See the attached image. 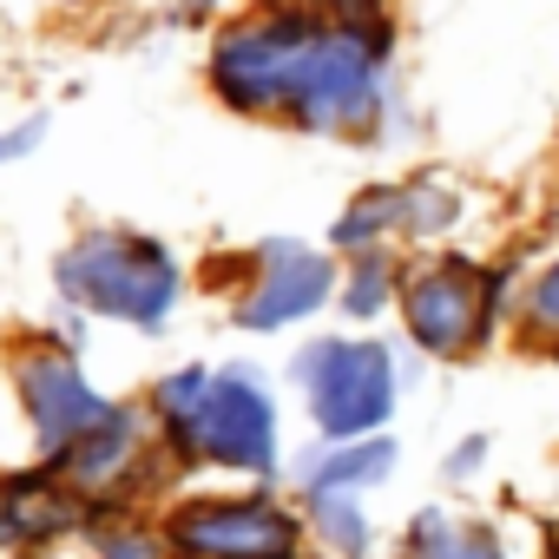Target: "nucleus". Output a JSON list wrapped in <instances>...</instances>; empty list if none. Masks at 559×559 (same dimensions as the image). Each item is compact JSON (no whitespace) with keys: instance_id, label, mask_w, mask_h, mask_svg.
Returning a JSON list of instances; mask_svg holds the SVG:
<instances>
[{"instance_id":"obj_1","label":"nucleus","mask_w":559,"mask_h":559,"mask_svg":"<svg viewBox=\"0 0 559 559\" xmlns=\"http://www.w3.org/2000/svg\"><path fill=\"white\" fill-rule=\"evenodd\" d=\"M53 284L73 310L132 323V330H165L178 290H185V270L158 237L139 230H86L80 243L60 250L53 263Z\"/></svg>"},{"instance_id":"obj_2","label":"nucleus","mask_w":559,"mask_h":559,"mask_svg":"<svg viewBox=\"0 0 559 559\" xmlns=\"http://www.w3.org/2000/svg\"><path fill=\"white\" fill-rule=\"evenodd\" d=\"M389 47H395V27L389 14L382 21H349V27H317L304 67H297V86H290V106L284 119H297L304 132H349V139H369L382 126V80H389Z\"/></svg>"},{"instance_id":"obj_3","label":"nucleus","mask_w":559,"mask_h":559,"mask_svg":"<svg viewBox=\"0 0 559 559\" xmlns=\"http://www.w3.org/2000/svg\"><path fill=\"white\" fill-rule=\"evenodd\" d=\"M290 376L310 395V421H317L323 441L382 435V421L395 415L402 382H408L395 369V349L376 343V336H317V343H304Z\"/></svg>"},{"instance_id":"obj_4","label":"nucleus","mask_w":559,"mask_h":559,"mask_svg":"<svg viewBox=\"0 0 559 559\" xmlns=\"http://www.w3.org/2000/svg\"><path fill=\"white\" fill-rule=\"evenodd\" d=\"M500 297H507V270H487L474 257H435L408 270V284H402V330L421 356L467 362L493 343Z\"/></svg>"},{"instance_id":"obj_5","label":"nucleus","mask_w":559,"mask_h":559,"mask_svg":"<svg viewBox=\"0 0 559 559\" xmlns=\"http://www.w3.org/2000/svg\"><path fill=\"white\" fill-rule=\"evenodd\" d=\"M317 27L323 21L304 14V8H270V14H250V21L224 27L217 47H211V93L230 112H250V119L257 112H284Z\"/></svg>"},{"instance_id":"obj_6","label":"nucleus","mask_w":559,"mask_h":559,"mask_svg":"<svg viewBox=\"0 0 559 559\" xmlns=\"http://www.w3.org/2000/svg\"><path fill=\"white\" fill-rule=\"evenodd\" d=\"M178 461H204V467H230V474H276V402L263 389L257 369H217L198 421L171 441Z\"/></svg>"},{"instance_id":"obj_7","label":"nucleus","mask_w":559,"mask_h":559,"mask_svg":"<svg viewBox=\"0 0 559 559\" xmlns=\"http://www.w3.org/2000/svg\"><path fill=\"white\" fill-rule=\"evenodd\" d=\"M297 513L270 493H198L165 513V546L178 559H297Z\"/></svg>"},{"instance_id":"obj_8","label":"nucleus","mask_w":559,"mask_h":559,"mask_svg":"<svg viewBox=\"0 0 559 559\" xmlns=\"http://www.w3.org/2000/svg\"><path fill=\"white\" fill-rule=\"evenodd\" d=\"M336 297V263L310 243H290V237H270L250 263V290L237 297V330H290L304 317H317L323 304Z\"/></svg>"},{"instance_id":"obj_9","label":"nucleus","mask_w":559,"mask_h":559,"mask_svg":"<svg viewBox=\"0 0 559 559\" xmlns=\"http://www.w3.org/2000/svg\"><path fill=\"white\" fill-rule=\"evenodd\" d=\"M21 402L34 415V435H40L47 461H60L67 448H80L93 428H106L119 415V402H106L67 356H47V349H34L21 362Z\"/></svg>"},{"instance_id":"obj_10","label":"nucleus","mask_w":559,"mask_h":559,"mask_svg":"<svg viewBox=\"0 0 559 559\" xmlns=\"http://www.w3.org/2000/svg\"><path fill=\"white\" fill-rule=\"evenodd\" d=\"M73 520H80V507H73V493L60 487L53 467L0 480V546H34V539L73 526Z\"/></svg>"},{"instance_id":"obj_11","label":"nucleus","mask_w":559,"mask_h":559,"mask_svg":"<svg viewBox=\"0 0 559 559\" xmlns=\"http://www.w3.org/2000/svg\"><path fill=\"white\" fill-rule=\"evenodd\" d=\"M304 493H362L382 487L395 474V441L389 435H362V441H330L317 454H304Z\"/></svg>"},{"instance_id":"obj_12","label":"nucleus","mask_w":559,"mask_h":559,"mask_svg":"<svg viewBox=\"0 0 559 559\" xmlns=\"http://www.w3.org/2000/svg\"><path fill=\"white\" fill-rule=\"evenodd\" d=\"M139 441H145L139 415H132V408H119L106 428H93L80 448H67V454H60V461H47V467H53L60 480H73V487H112V480H126V474H132Z\"/></svg>"},{"instance_id":"obj_13","label":"nucleus","mask_w":559,"mask_h":559,"mask_svg":"<svg viewBox=\"0 0 559 559\" xmlns=\"http://www.w3.org/2000/svg\"><path fill=\"white\" fill-rule=\"evenodd\" d=\"M402 559H507V539L487 520H448L441 507H421L402 533Z\"/></svg>"},{"instance_id":"obj_14","label":"nucleus","mask_w":559,"mask_h":559,"mask_svg":"<svg viewBox=\"0 0 559 559\" xmlns=\"http://www.w3.org/2000/svg\"><path fill=\"white\" fill-rule=\"evenodd\" d=\"M402 263L389 257V250H356V263H349V276H343V290H336V304H343V317L349 323H376L389 304H402Z\"/></svg>"},{"instance_id":"obj_15","label":"nucleus","mask_w":559,"mask_h":559,"mask_svg":"<svg viewBox=\"0 0 559 559\" xmlns=\"http://www.w3.org/2000/svg\"><path fill=\"white\" fill-rule=\"evenodd\" d=\"M402 204H408V191L402 185H369V191H356L349 198V211L336 217V230H330V243L336 250H382V237L389 230H402Z\"/></svg>"},{"instance_id":"obj_16","label":"nucleus","mask_w":559,"mask_h":559,"mask_svg":"<svg viewBox=\"0 0 559 559\" xmlns=\"http://www.w3.org/2000/svg\"><path fill=\"white\" fill-rule=\"evenodd\" d=\"M310 533L336 559H369L376 552V526L362 513V493H310Z\"/></svg>"},{"instance_id":"obj_17","label":"nucleus","mask_w":559,"mask_h":559,"mask_svg":"<svg viewBox=\"0 0 559 559\" xmlns=\"http://www.w3.org/2000/svg\"><path fill=\"white\" fill-rule=\"evenodd\" d=\"M408 204H402V237H448L461 224V191L441 185V178H415L402 185Z\"/></svg>"},{"instance_id":"obj_18","label":"nucleus","mask_w":559,"mask_h":559,"mask_svg":"<svg viewBox=\"0 0 559 559\" xmlns=\"http://www.w3.org/2000/svg\"><path fill=\"white\" fill-rule=\"evenodd\" d=\"M520 330H526L533 343H559V257L526 284V297H520Z\"/></svg>"},{"instance_id":"obj_19","label":"nucleus","mask_w":559,"mask_h":559,"mask_svg":"<svg viewBox=\"0 0 559 559\" xmlns=\"http://www.w3.org/2000/svg\"><path fill=\"white\" fill-rule=\"evenodd\" d=\"M93 539H99V559H165V546L139 526H99Z\"/></svg>"},{"instance_id":"obj_20","label":"nucleus","mask_w":559,"mask_h":559,"mask_svg":"<svg viewBox=\"0 0 559 559\" xmlns=\"http://www.w3.org/2000/svg\"><path fill=\"white\" fill-rule=\"evenodd\" d=\"M304 14L330 21V27H349V21H382V0H297Z\"/></svg>"},{"instance_id":"obj_21","label":"nucleus","mask_w":559,"mask_h":559,"mask_svg":"<svg viewBox=\"0 0 559 559\" xmlns=\"http://www.w3.org/2000/svg\"><path fill=\"white\" fill-rule=\"evenodd\" d=\"M487 454H493V441H487V435H461V441L448 448L441 474H448V480H474V474L487 467Z\"/></svg>"},{"instance_id":"obj_22","label":"nucleus","mask_w":559,"mask_h":559,"mask_svg":"<svg viewBox=\"0 0 559 559\" xmlns=\"http://www.w3.org/2000/svg\"><path fill=\"white\" fill-rule=\"evenodd\" d=\"M40 139H47V119H40V112H34L27 126H14V132H0V165H8V158H27Z\"/></svg>"},{"instance_id":"obj_23","label":"nucleus","mask_w":559,"mask_h":559,"mask_svg":"<svg viewBox=\"0 0 559 559\" xmlns=\"http://www.w3.org/2000/svg\"><path fill=\"white\" fill-rule=\"evenodd\" d=\"M546 559H559V539H552V546H546Z\"/></svg>"}]
</instances>
